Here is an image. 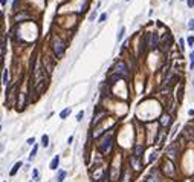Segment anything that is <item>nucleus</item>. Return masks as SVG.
<instances>
[{
  "instance_id": "obj_1",
  "label": "nucleus",
  "mask_w": 194,
  "mask_h": 182,
  "mask_svg": "<svg viewBox=\"0 0 194 182\" xmlns=\"http://www.w3.org/2000/svg\"><path fill=\"white\" fill-rule=\"evenodd\" d=\"M100 145V150L101 153H109L110 149H112V145H113V138H112V133H107V136H104L102 141L98 144Z\"/></svg>"
},
{
  "instance_id": "obj_2",
  "label": "nucleus",
  "mask_w": 194,
  "mask_h": 182,
  "mask_svg": "<svg viewBox=\"0 0 194 182\" xmlns=\"http://www.w3.org/2000/svg\"><path fill=\"white\" fill-rule=\"evenodd\" d=\"M162 171H164V175H167L168 178H174V175H176V170H174V164L167 158L165 161H164V164H162Z\"/></svg>"
},
{
  "instance_id": "obj_3",
  "label": "nucleus",
  "mask_w": 194,
  "mask_h": 182,
  "mask_svg": "<svg viewBox=\"0 0 194 182\" xmlns=\"http://www.w3.org/2000/svg\"><path fill=\"white\" fill-rule=\"evenodd\" d=\"M52 49H54V52L57 54V57H63V54H64V41H61L60 38H54V41H52Z\"/></svg>"
},
{
  "instance_id": "obj_4",
  "label": "nucleus",
  "mask_w": 194,
  "mask_h": 182,
  "mask_svg": "<svg viewBox=\"0 0 194 182\" xmlns=\"http://www.w3.org/2000/svg\"><path fill=\"white\" fill-rule=\"evenodd\" d=\"M113 74L115 75H119L121 78H127L128 77V72H127V66L124 65L122 61H119L116 66H115V69H113Z\"/></svg>"
},
{
  "instance_id": "obj_5",
  "label": "nucleus",
  "mask_w": 194,
  "mask_h": 182,
  "mask_svg": "<svg viewBox=\"0 0 194 182\" xmlns=\"http://www.w3.org/2000/svg\"><path fill=\"white\" fill-rule=\"evenodd\" d=\"M176 156H177V145L173 144V145H170V147H168V150H167V158H168L170 161L171 159L174 161Z\"/></svg>"
},
{
  "instance_id": "obj_6",
  "label": "nucleus",
  "mask_w": 194,
  "mask_h": 182,
  "mask_svg": "<svg viewBox=\"0 0 194 182\" xmlns=\"http://www.w3.org/2000/svg\"><path fill=\"white\" fill-rule=\"evenodd\" d=\"M145 182H161V176L157 170H151V173L145 178Z\"/></svg>"
},
{
  "instance_id": "obj_7",
  "label": "nucleus",
  "mask_w": 194,
  "mask_h": 182,
  "mask_svg": "<svg viewBox=\"0 0 194 182\" xmlns=\"http://www.w3.org/2000/svg\"><path fill=\"white\" fill-rule=\"evenodd\" d=\"M159 124H161L162 127H168V125L171 124V116H170L168 113H164V115L161 116V120H159Z\"/></svg>"
},
{
  "instance_id": "obj_8",
  "label": "nucleus",
  "mask_w": 194,
  "mask_h": 182,
  "mask_svg": "<svg viewBox=\"0 0 194 182\" xmlns=\"http://www.w3.org/2000/svg\"><path fill=\"white\" fill-rule=\"evenodd\" d=\"M130 162H131V165H133L135 170H141V168H142V164L139 162V158L131 156V158H130Z\"/></svg>"
},
{
  "instance_id": "obj_9",
  "label": "nucleus",
  "mask_w": 194,
  "mask_h": 182,
  "mask_svg": "<svg viewBox=\"0 0 194 182\" xmlns=\"http://www.w3.org/2000/svg\"><path fill=\"white\" fill-rule=\"evenodd\" d=\"M157 43H159V37H157V34H151L150 35V48H156Z\"/></svg>"
},
{
  "instance_id": "obj_10",
  "label": "nucleus",
  "mask_w": 194,
  "mask_h": 182,
  "mask_svg": "<svg viewBox=\"0 0 194 182\" xmlns=\"http://www.w3.org/2000/svg\"><path fill=\"white\" fill-rule=\"evenodd\" d=\"M133 156H136V158H141V154L144 153V145H141V144H138V145H135V150H133Z\"/></svg>"
},
{
  "instance_id": "obj_11",
  "label": "nucleus",
  "mask_w": 194,
  "mask_h": 182,
  "mask_svg": "<svg viewBox=\"0 0 194 182\" xmlns=\"http://www.w3.org/2000/svg\"><path fill=\"white\" fill-rule=\"evenodd\" d=\"M58 164H60V156H54V159H52L50 164H49V168L50 170H57L58 168Z\"/></svg>"
},
{
  "instance_id": "obj_12",
  "label": "nucleus",
  "mask_w": 194,
  "mask_h": 182,
  "mask_svg": "<svg viewBox=\"0 0 194 182\" xmlns=\"http://www.w3.org/2000/svg\"><path fill=\"white\" fill-rule=\"evenodd\" d=\"M20 167H22V161L15 162V164H14V167H12V170L9 171V175H11V176H15V175H17V171L20 170Z\"/></svg>"
},
{
  "instance_id": "obj_13",
  "label": "nucleus",
  "mask_w": 194,
  "mask_h": 182,
  "mask_svg": "<svg viewBox=\"0 0 194 182\" xmlns=\"http://www.w3.org/2000/svg\"><path fill=\"white\" fill-rule=\"evenodd\" d=\"M66 175H67V173H66L64 170H60V171L57 173V182H63L64 178H66Z\"/></svg>"
},
{
  "instance_id": "obj_14",
  "label": "nucleus",
  "mask_w": 194,
  "mask_h": 182,
  "mask_svg": "<svg viewBox=\"0 0 194 182\" xmlns=\"http://www.w3.org/2000/svg\"><path fill=\"white\" fill-rule=\"evenodd\" d=\"M19 109L20 110L25 109V94H19Z\"/></svg>"
},
{
  "instance_id": "obj_15",
  "label": "nucleus",
  "mask_w": 194,
  "mask_h": 182,
  "mask_svg": "<svg viewBox=\"0 0 194 182\" xmlns=\"http://www.w3.org/2000/svg\"><path fill=\"white\" fill-rule=\"evenodd\" d=\"M70 115V107H66L64 110H61V113H60V118L61 120H66V118Z\"/></svg>"
},
{
  "instance_id": "obj_16",
  "label": "nucleus",
  "mask_w": 194,
  "mask_h": 182,
  "mask_svg": "<svg viewBox=\"0 0 194 182\" xmlns=\"http://www.w3.org/2000/svg\"><path fill=\"white\" fill-rule=\"evenodd\" d=\"M173 74H174V72H171V74L167 77V80L164 81V87H167V86H170V84H171V81L174 80V75H173Z\"/></svg>"
},
{
  "instance_id": "obj_17",
  "label": "nucleus",
  "mask_w": 194,
  "mask_h": 182,
  "mask_svg": "<svg viewBox=\"0 0 194 182\" xmlns=\"http://www.w3.org/2000/svg\"><path fill=\"white\" fill-rule=\"evenodd\" d=\"M102 116H105V112H101L100 115H96V116H95V120L92 121V125H96V124H98V123L101 121V118H102Z\"/></svg>"
},
{
  "instance_id": "obj_18",
  "label": "nucleus",
  "mask_w": 194,
  "mask_h": 182,
  "mask_svg": "<svg viewBox=\"0 0 194 182\" xmlns=\"http://www.w3.org/2000/svg\"><path fill=\"white\" fill-rule=\"evenodd\" d=\"M185 135L188 136V139H190V141H194V130H193V129L187 127V132H185Z\"/></svg>"
},
{
  "instance_id": "obj_19",
  "label": "nucleus",
  "mask_w": 194,
  "mask_h": 182,
  "mask_svg": "<svg viewBox=\"0 0 194 182\" xmlns=\"http://www.w3.org/2000/svg\"><path fill=\"white\" fill-rule=\"evenodd\" d=\"M41 144H43V147H48V145H49V136L48 135H43L41 136Z\"/></svg>"
},
{
  "instance_id": "obj_20",
  "label": "nucleus",
  "mask_w": 194,
  "mask_h": 182,
  "mask_svg": "<svg viewBox=\"0 0 194 182\" xmlns=\"http://www.w3.org/2000/svg\"><path fill=\"white\" fill-rule=\"evenodd\" d=\"M37 150H38V145L35 144V145H34V149H32V152H31V154H29V159H31V161L35 158V154H37Z\"/></svg>"
},
{
  "instance_id": "obj_21",
  "label": "nucleus",
  "mask_w": 194,
  "mask_h": 182,
  "mask_svg": "<svg viewBox=\"0 0 194 182\" xmlns=\"http://www.w3.org/2000/svg\"><path fill=\"white\" fill-rule=\"evenodd\" d=\"M124 34H125V28H124V26H121V29H119V34H118V41L122 38V37H124Z\"/></svg>"
},
{
  "instance_id": "obj_22",
  "label": "nucleus",
  "mask_w": 194,
  "mask_h": 182,
  "mask_svg": "<svg viewBox=\"0 0 194 182\" xmlns=\"http://www.w3.org/2000/svg\"><path fill=\"white\" fill-rule=\"evenodd\" d=\"M8 80H9V72L5 70V74H3V83L5 84H8Z\"/></svg>"
},
{
  "instance_id": "obj_23",
  "label": "nucleus",
  "mask_w": 194,
  "mask_h": 182,
  "mask_svg": "<svg viewBox=\"0 0 194 182\" xmlns=\"http://www.w3.org/2000/svg\"><path fill=\"white\" fill-rule=\"evenodd\" d=\"M156 158H157V152H153V153H151V156H150V159H148V164H151Z\"/></svg>"
},
{
  "instance_id": "obj_24",
  "label": "nucleus",
  "mask_w": 194,
  "mask_h": 182,
  "mask_svg": "<svg viewBox=\"0 0 194 182\" xmlns=\"http://www.w3.org/2000/svg\"><path fill=\"white\" fill-rule=\"evenodd\" d=\"M83 116H84V112L81 110V112H78V115H76V121H81L83 120Z\"/></svg>"
},
{
  "instance_id": "obj_25",
  "label": "nucleus",
  "mask_w": 194,
  "mask_h": 182,
  "mask_svg": "<svg viewBox=\"0 0 194 182\" xmlns=\"http://www.w3.org/2000/svg\"><path fill=\"white\" fill-rule=\"evenodd\" d=\"M105 19H107V14H101V15H100V20H98V22H100V23H102V22H104Z\"/></svg>"
},
{
  "instance_id": "obj_26",
  "label": "nucleus",
  "mask_w": 194,
  "mask_h": 182,
  "mask_svg": "<svg viewBox=\"0 0 194 182\" xmlns=\"http://www.w3.org/2000/svg\"><path fill=\"white\" fill-rule=\"evenodd\" d=\"M190 61H191V67L194 66V51L191 52V55H190Z\"/></svg>"
},
{
  "instance_id": "obj_27",
  "label": "nucleus",
  "mask_w": 194,
  "mask_h": 182,
  "mask_svg": "<svg viewBox=\"0 0 194 182\" xmlns=\"http://www.w3.org/2000/svg\"><path fill=\"white\" fill-rule=\"evenodd\" d=\"M188 28L194 31V20H190V22H188Z\"/></svg>"
},
{
  "instance_id": "obj_28",
  "label": "nucleus",
  "mask_w": 194,
  "mask_h": 182,
  "mask_svg": "<svg viewBox=\"0 0 194 182\" xmlns=\"http://www.w3.org/2000/svg\"><path fill=\"white\" fill-rule=\"evenodd\" d=\"M32 178H34V179H37V178H38V171H37V170H34V171H32Z\"/></svg>"
},
{
  "instance_id": "obj_29",
  "label": "nucleus",
  "mask_w": 194,
  "mask_h": 182,
  "mask_svg": "<svg viewBox=\"0 0 194 182\" xmlns=\"http://www.w3.org/2000/svg\"><path fill=\"white\" fill-rule=\"evenodd\" d=\"M193 43H194V37H188V44L193 46Z\"/></svg>"
},
{
  "instance_id": "obj_30",
  "label": "nucleus",
  "mask_w": 194,
  "mask_h": 182,
  "mask_svg": "<svg viewBox=\"0 0 194 182\" xmlns=\"http://www.w3.org/2000/svg\"><path fill=\"white\" fill-rule=\"evenodd\" d=\"M188 6H190V8L194 6V0H188Z\"/></svg>"
},
{
  "instance_id": "obj_31",
  "label": "nucleus",
  "mask_w": 194,
  "mask_h": 182,
  "mask_svg": "<svg viewBox=\"0 0 194 182\" xmlns=\"http://www.w3.org/2000/svg\"><path fill=\"white\" fill-rule=\"evenodd\" d=\"M34 142H35V139H34V138H29V139H28V144H31V145H32Z\"/></svg>"
},
{
  "instance_id": "obj_32",
  "label": "nucleus",
  "mask_w": 194,
  "mask_h": 182,
  "mask_svg": "<svg viewBox=\"0 0 194 182\" xmlns=\"http://www.w3.org/2000/svg\"><path fill=\"white\" fill-rule=\"evenodd\" d=\"M179 43H180V48L183 49V48H185V46H183V44H185V43H183V38H180V40H179Z\"/></svg>"
},
{
  "instance_id": "obj_33",
  "label": "nucleus",
  "mask_w": 194,
  "mask_h": 182,
  "mask_svg": "<svg viewBox=\"0 0 194 182\" xmlns=\"http://www.w3.org/2000/svg\"><path fill=\"white\" fill-rule=\"evenodd\" d=\"M2 152H3V144L0 142V153H2Z\"/></svg>"
},
{
  "instance_id": "obj_34",
  "label": "nucleus",
  "mask_w": 194,
  "mask_h": 182,
  "mask_svg": "<svg viewBox=\"0 0 194 182\" xmlns=\"http://www.w3.org/2000/svg\"><path fill=\"white\" fill-rule=\"evenodd\" d=\"M6 2H8V0H0V3H2V5H6Z\"/></svg>"
},
{
  "instance_id": "obj_35",
  "label": "nucleus",
  "mask_w": 194,
  "mask_h": 182,
  "mask_svg": "<svg viewBox=\"0 0 194 182\" xmlns=\"http://www.w3.org/2000/svg\"><path fill=\"white\" fill-rule=\"evenodd\" d=\"M0 130H2V125H0Z\"/></svg>"
},
{
  "instance_id": "obj_36",
  "label": "nucleus",
  "mask_w": 194,
  "mask_h": 182,
  "mask_svg": "<svg viewBox=\"0 0 194 182\" xmlns=\"http://www.w3.org/2000/svg\"><path fill=\"white\" fill-rule=\"evenodd\" d=\"M3 182H6V181H3Z\"/></svg>"
}]
</instances>
